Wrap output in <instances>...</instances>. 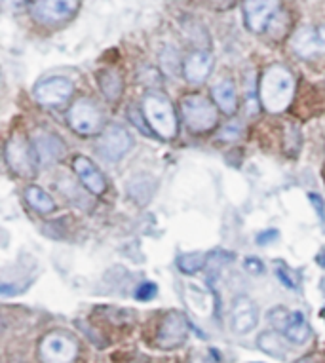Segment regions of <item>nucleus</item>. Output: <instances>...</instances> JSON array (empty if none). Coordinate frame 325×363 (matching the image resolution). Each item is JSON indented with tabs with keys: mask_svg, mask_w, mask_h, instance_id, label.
<instances>
[{
	"mask_svg": "<svg viewBox=\"0 0 325 363\" xmlns=\"http://www.w3.org/2000/svg\"><path fill=\"white\" fill-rule=\"evenodd\" d=\"M97 82H99V88L101 91H103V96H105L109 101H116V99L122 96L124 80H122L119 71H114V69H103V71L97 74Z\"/></svg>",
	"mask_w": 325,
	"mask_h": 363,
	"instance_id": "aec40b11",
	"label": "nucleus"
},
{
	"mask_svg": "<svg viewBox=\"0 0 325 363\" xmlns=\"http://www.w3.org/2000/svg\"><path fill=\"white\" fill-rule=\"evenodd\" d=\"M278 236V233L276 230H266V233H260L259 236H257V242H259L260 245H266L268 244V240H272Z\"/></svg>",
	"mask_w": 325,
	"mask_h": 363,
	"instance_id": "c756f323",
	"label": "nucleus"
},
{
	"mask_svg": "<svg viewBox=\"0 0 325 363\" xmlns=\"http://www.w3.org/2000/svg\"><path fill=\"white\" fill-rule=\"evenodd\" d=\"M130 116H131V120H133V124H136V125L139 124V128H141V130L145 131V133H148V130H147V128H145V124H143V122H141V116H139V113L136 114V108H131Z\"/></svg>",
	"mask_w": 325,
	"mask_h": 363,
	"instance_id": "7c9ffc66",
	"label": "nucleus"
},
{
	"mask_svg": "<svg viewBox=\"0 0 325 363\" xmlns=\"http://www.w3.org/2000/svg\"><path fill=\"white\" fill-rule=\"evenodd\" d=\"M143 113L148 125L156 131L162 139H173L177 133V118L173 113L172 103L164 96L148 94L143 101Z\"/></svg>",
	"mask_w": 325,
	"mask_h": 363,
	"instance_id": "f03ea898",
	"label": "nucleus"
},
{
	"mask_svg": "<svg viewBox=\"0 0 325 363\" xmlns=\"http://www.w3.org/2000/svg\"><path fill=\"white\" fill-rule=\"evenodd\" d=\"M33 147L36 150L38 162H42V164H53L65 155L63 141L48 130H36L33 133Z\"/></svg>",
	"mask_w": 325,
	"mask_h": 363,
	"instance_id": "4468645a",
	"label": "nucleus"
},
{
	"mask_svg": "<svg viewBox=\"0 0 325 363\" xmlns=\"http://www.w3.org/2000/svg\"><path fill=\"white\" fill-rule=\"evenodd\" d=\"M69 125L80 135H95L103 128V114L95 101L82 97L69 111Z\"/></svg>",
	"mask_w": 325,
	"mask_h": 363,
	"instance_id": "423d86ee",
	"label": "nucleus"
},
{
	"mask_svg": "<svg viewBox=\"0 0 325 363\" xmlns=\"http://www.w3.org/2000/svg\"><path fill=\"white\" fill-rule=\"evenodd\" d=\"M131 145H133V139H131L130 131L119 124H111L106 125V130L97 141V150L103 158L114 162L120 160L131 149Z\"/></svg>",
	"mask_w": 325,
	"mask_h": 363,
	"instance_id": "9d476101",
	"label": "nucleus"
},
{
	"mask_svg": "<svg viewBox=\"0 0 325 363\" xmlns=\"http://www.w3.org/2000/svg\"><path fill=\"white\" fill-rule=\"evenodd\" d=\"M42 363H72L78 356V342L67 333L46 335L38 348Z\"/></svg>",
	"mask_w": 325,
	"mask_h": 363,
	"instance_id": "39448f33",
	"label": "nucleus"
},
{
	"mask_svg": "<svg viewBox=\"0 0 325 363\" xmlns=\"http://www.w3.org/2000/svg\"><path fill=\"white\" fill-rule=\"evenodd\" d=\"M257 345H259V348L265 352V354H268V356H274V357H284L285 350H287L284 345V340L280 339L276 333H270V331L260 333L259 339H257Z\"/></svg>",
	"mask_w": 325,
	"mask_h": 363,
	"instance_id": "4be33fe9",
	"label": "nucleus"
},
{
	"mask_svg": "<svg viewBox=\"0 0 325 363\" xmlns=\"http://www.w3.org/2000/svg\"><path fill=\"white\" fill-rule=\"evenodd\" d=\"M181 113H183L184 124L196 133L209 131L217 122V111L213 103L198 94H190L181 99Z\"/></svg>",
	"mask_w": 325,
	"mask_h": 363,
	"instance_id": "7ed1b4c3",
	"label": "nucleus"
},
{
	"mask_svg": "<svg viewBox=\"0 0 325 363\" xmlns=\"http://www.w3.org/2000/svg\"><path fill=\"white\" fill-rule=\"evenodd\" d=\"M259 323V310L249 297H238L232 304V329L238 335L253 331Z\"/></svg>",
	"mask_w": 325,
	"mask_h": 363,
	"instance_id": "2eb2a0df",
	"label": "nucleus"
},
{
	"mask_svg": "<svg viewBox=\"0 0 325 363\" xmlns=\"http://www.w3.org/2000/svg\"><path fill=\"white\" fill-rule=\"evenodd\" d=\"M154 191H156V179L150 177L148 173H139L130 179V185H128V194L133 202L139 206L150 202Z\"/></svg>",
	"mask_w": 325,
	"mask_h": 363,
	"instance_id": "a211bd4d",
	"label": "nucleus"
},
{
	"mask_svg": "<svg viewBox=\"0 0 325 363\" xmlns=\"http://www.w3.org/2000/svg\"><path fill=\"white\" fill-rule=\"evenodd\" d=\"M2 6L6 12H19L25 6V0H2Z\"/></svg>",
	"mask_w": 325,
	"mask_h": 363,
	"instance_id": "cd10ccee",
	"label": "nucleus"
},
{
	"mask_svg": "<svg viewBox=\"0 0 325 363\" xmlns=\"http://www.w3.org/2000/svg\"><path fill=\"white\" fill-rule=\"evenodd\" d=\"M78 10V0H36L33 18L42 25H57L71 19Z\"/></svg>",
	"mask_w": 325,
	"mask_h": 363,
	"instance_id": "1a4fd4ad",
	"label": "nucleus"
},
{
	"mask_svg": "<svg viewBox=\"0 0 325 363\" xmlns=\"http://www.w3.org/2000/svg\"><path fill=\"white\" fill-rule=\"evenodd\" d=\"M187 337H189L187 318L177 310H172L160 323L158 333H156V346L160 350H175L184 345Z\"/></svg>",
	"mask_w": 325,
	"mask_h": 363,
	"instance_id": "6e6552de",
	"label": "nucleus"
},
{
	"mask_svg": "<svg viewBox=\"0 0 325 363\" xmlns=\"http://www.w3.org/2000/svg\"><path fill=\"white\" fill-rule=\"evenodd\" d=\"M136 297L141 298V301H148V298L156 297V284H143V286L137 287Z\"/></svg>",
	"mask_w": 325,
	"mask_h": 363,
	"instance_id": "bb28decb",
	"label": "nucleus"
},
{
	"mask_svg": "<svg viewBox=\"0 0 325 363\" xmlns=\"http://www.w3.org/2000/svg\"><path fill=\"white\" fill-rule=\"evenodd\" d=\"M213 99L217 103V107L225 114H234L238 108V96L236 88L231 80H223V82L213 86Z\"/></svg>",
	"mask_w": 325,
	"mask_h": 363,
	"instance_id": "6ab92c4d",
	"label": "nucleus"
},
{
	"mask_svg": "<svg viewBox=\"0 0 325 363\" xmlns=\"http://www.w3.org/2000/svg\"><path fill=\"white\" fill-rule=\"evenodd\" d=\"M291 48L301 57H314L325 54V25L302 27L291 36Z\"/></svg>",
	"mask_w": 325,
	"mask_h": 363,
	"instance_id": "f8f14e48",
	"label": "nucleus"
},
{
	"mask_svg": "<svg viewBox=\"0 0 325 363\" xmlns=\"http://www.w3.org/2000/svg\"><path fill=\"white\" fill-rule=\"evenodd\" d=\"M295 94V80L290 69L282 65H272L266 69V72L260 78L259 96L263 107L268 113H282L290 107Z\"/></svg>",
	"mask_w": 325,
	"mask_h": 363,
	"instance_id": "f257e3e1",
	"label": "nucleus"
},
{
	"mask_svg": "<svg viewBox=\"0 0 325 363\" xmlns=\"http://www.w3.org/2000/svg\"><path fill=\"white\" fill-rule=\"evenodd\" d=\"M268 322L272 323L276 331L284 333L295 345H304L312 333L307 318L299 310H287L284 306H278L268 312Z\"/></svg>",
	"mask_w": 325,
	"mask_h": 363,
	"instance_id": "20e7f679",
	"label": "nucleus"
},
{
	"mask_svg": "<svg viewBox=\"0 0 325 363\" xmlns=\"http://www.w3.org/2000/svg\"><path fill=\"white\" fill-rule=\"evenodd\" d=\"M36 160L38 156L35 147L21 135H13L6 143V162L13 173L21 177H33L36 173Z\"/></svg>",
	"mask_w": 325,
	"mask_h": 363,
	"instance_id": "0eeeda50",
	"label": "nucleus"
},
{
	"mask_svg": "<svg viewBox=\"0 0 325 363\" xmlns=\"http://www.w3.org/2000/svg\"><path fill=\"white\" fill-rule=\"evenodd\" d=\"M280 0H246L243 2V13L249 30L263 33L270 19L278 13Z\"/></svg>",
	"mask_w": 325,
	"mask_h": 363,
	"instance_id": "ddd939ff",
	"label": "nucleus"
},
{
	"mask_svg": "<svg viewBox=\"0 0 325 363\" xmlns=\"http://www.w3.org/2000/svg\"><path fill=\"white\" fill-rule=\"evenodd\" d=\"M177 264L184 274H194V272H198V270L206 264V255H204V253H198V251L183 253V255L179 257Z\"/></svg>",
	"mask_w": 325,
	"mask_h": 363,
	"instance_id": "b1692460",
	"label": "nucleus"
},
{
	"mask_svg": "<svg viewBox=\"0 0 325 363\" xmlns=\"http://www.w3.org/2000/svg\"><path fill=\"white\" fill-rule=\"evenodd\" d=\"M310 202H312V206L316 208V211H318V215L321 217V220H325V206L324 202L319 200V196H316V194H310Z\"/></svg>",
	"mask_w": 325,
	"mask_h": 363,
	"instance_id": "c85d7f7f",
	"label": "nucleus"
},
{
	"mask_svg": "<svg viewBox=\"0 0 325 363\" xmlns=\"http://www.w3.org/2000/svg\"><path fill=\"white\" fill-rule=\"evenodd\" d=\"M25 198H27V202L31 203V208H35L36 211H40V213H52L53 209H55L53 198L50 196L46 191H42L40 186H27V189H25Z\"/></svg>",
	"mask_w": 325,
	"mask_h": 363,
	"instance_id": "412c9836",
	"label": "nucleus"
},
{
	"mask_svg": "<svg viewBox=\"0 0 325 363\" xmlns=\"http://www.w3.org/2000/svg\"><path fill=\"white\" fill-rule=\"evenodd\" d=\"M72 91H75L72 82L63 77L46 78V80H42L35 86L36 101L40 105H46V107L63 105L72 96Z\"/></svg>",
	"mask_w": 325,
	"mask_h": 363,
	"instance_id": "9b49d317",
	"label": "nucleus"
},
{
	"mask_svg": "<svg viewBox=\"0 0 325 363\" xmlns=\"http://www.w3.org/2000/svg\"><path fill=\"white\" fill-rule=\"evenodd\" d=\"M243 268L248 270L249 274L259 276L265 272V264L259 261V259H255V257H248L246 261H243Z\"/></svg>",
	"mask_w": 325,
	"mask_h": 363,
	"instance_id": "a878e982",
	"label": "nucleus"
},
{
	"mask_svg": "<svg viewBox=\"0 0 325 363\" xmlns=\"http://www.w3.org/2000/svg\"><path fill=\"white\" fill-rule=\"evenodd\" d=\"M209 2H211V4H215V6L225 8V6H231L234 0H209Z\"/></svg>",
	"mask_w": 325,
	"mask_h": 363,
	"instance_id": "2f4dec72",
	"label": "nucleus"
},
{
	"mask_svg": "<svg viewBox=\"0 0 325 363\" xmlns=\"http://www.w3.org/2000/svg\"><path fill=\"white\" fill-rule=\"evenodd\" d=\"M213 69V57L207 52H192V54L184 60L183 72L184 78L190 84H204L209 77V72Z\"/></svg>",
	"mask_w": 325,
	"mask_h": 363,
	"instance_id": "f3484780",
	"label": "nucleus"
},
{
	"mask_svg": "<svg viewBox=\"0 0 325 363\" xmlns=\"http://www.w3.org/2000/svg\"><path fill=\"white\" fill-rule=\"evenodd\" d=\"M72 167L82 181V185L88 189L89 192H94L97 196H101L106 191V179L105 175L99 172V167L95 166L94 162L86 158V156H77L72 160Z\"/></svg>",
	"mask_w": 325,
	"mask_h": 363,
	"instance_id": "dca6fc26",
	"label": "nucleus"
},
{
	"mask_svg": "<svg viewBox=\"0 0 325 363\" xmlns=\"http://www.w3.org/2000/svg\"><path fill=\"white\" fill-rule=\"evenodd\" d=\"M274 274L278 278L285 287H290V289H299L301 287V274L293 270L290 264H285L284 261H276L274 264Z\"/></svg>",
	"mask_w": 325,
	"mask_h": 363,
	"instance_id": "5701e85b",
	"label": "nucleus"
},
{
	"mask_svg": "<svg viewBox=\"0 0 325 363\" xmlns=\"http://www.w3.org/2000/svg\"><path fill=\"white\" fill-rule=\"evenodd\" d=\"M242 122H240V120H232V122H228V124L219 131V139H223V141H236V139L242 138Z\"/></svg>",
	"mask_w": 325,
	"mask_h": 363,
	"instance_id": "393cba45",
	"label": "nucleus"
}]
</instances>
